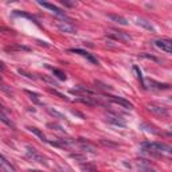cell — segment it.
Masks as SVG:
<instances>
[{"mask_svg": "<svg viewBox=\"0 0 172 172\" xmlns=\"http://www.w3.org/2000/svg\"><path fill=\"white\" fill-rule=\"evenodd\" d=\"M155 44H156V47H159L163 51L172 52V42L170 39H157L156 42H155Z\"/></svg>", "mask_w": 172, "mask_h": 172, "instance_id": "obj_8", "label": "cell"}, {"mask_svg": "<svg viewBox=\"0 0 172 172\" xmlns=\"http://www.w3.org/2000/svg\"><path fill=\"white\" fill-rule=\"evenodd\" d=\"M108 18L110 20H113L114 23H117V24H121V26H128V20H126L124 16H121V15H116V14H109L108 15Z\"/></svg>", "mask_w": 172, "mask_h": 172, "instance_id": "obj_13", "label": "cell"}, {"mask_svg": "<svg viewBox=\"0 0 172 172\" xmlns=\"http://www.w3.org/2000/svg\"><path fill=\"white\" fill-rule=\"evenodd\" d=\"M75 101L77 102H82V104H85V105H90V106H93V105H101L100 101L94 100V98L90 97V96H79L78 98H75Z\"/></svg>", "mask_w": 172, "mask_h": 172, "instance_id": "obj_10", "label": "cell"}, {"mask_svg": "<svg viewBox=\"0 0 172 172\" xmlns=\"http://www.w3.org/2000/svg\"><path fill=\"white\" fill-rule=\"evenodd\" d=\"M143 148L145 151H148L149 153L152 155H157V156H161V155H167V156H171V147L164 144V143H144L143 144Z\"/></svg>", "mask_w": 172, "mask_h": 172, "instance_id": "obj_1", "label": "cell"}, {"mask_svg": "<svg viewBox=\"0 0 172 172\" xmlns=\"http://www.w3.org/2000/svg\"><path fill=\"white\" fill-rule=\"evenodd\" d=\"M65 6H67V7H73V6H75V3H69V2H66V0H63L62 2Z\"/></svg>", "mask_w": 172, "mask_h": 172, "instance_id": "obj_33", "label": "cell"}, {"mask_svg": "<svg viewBox=\"0 0 172 172\" xmlns=\"http://www.w3.org/2000/svg\"><path fill=\"white\" fill-rule=\"evenodd\" d=\"M50 93H52V94H55V96H58L59 98H62V100H67L66 97H65V94H62V93H59V92H57V90H54V89H50Z\"/></svg>", "mask_w": 172, "mask_h": 172, "instance_id": "obj_28", "label": "cell"}, {"mask_svg": "<svg viewBox=\"0 0 172 172\" xmlns=\"http://www.w3.org/2000/svg\"><path fill=\"white\" fill-rule=\"evenodd\" d=\"M149 88H151V89L161 90V89H168L170 85H167V84H159V82H155V81L151 79V81H149Z\"/></svg>", "mask_w": 172, "mask_h": 172, "instance_id": "obj_16", "label": "cell"}, {"mask_svg": "<svg viewBox=\"0 0 172 172\" xmlns=\"http://www.w3.org/2000/svg\"><path fill=\"white\" fill-rule=\"evenodd\" d=\"M109 100L112 101V102H114V104H117V105H120V106H122L124 109H133V105L130 104L129 101H126V100H124V98H121V97H116V96H109Z\"/></svg>", "mask_w": 172, "mask_h": 172, "instance_id": "obj_9", "label": "cell"}, {"mask_svg": "<svg viewBox=\"0 0 172 172\" xmlns=\"http://www.w3.org/2000/svg\"><path fill=\"white\" fill-rule=\"evenodd\" d=\"M0 110H2V106H0Z\"/></svg>", "mask_w": 172, "mask_h": 172, "instance_id": "obj_36", "label": "cell"}, {"mask_svg": "<svg viewBox=\"0 0 172 172\" xmlns=\"http://www.w3.org/2000/svg\"><path fill=\"white\" fill-rule=\"evenodd\" d=\"M133 70H134V73H136V77H137V79L141 82V86L143 88H145V81H144V77H143V73H141V70L138 69L137 66H134L133 67Z\"/></svg>", "mask_w": 172, "mask_h": 172, "instance_id": "obj_19", "label": "cell"}, {"mask_svg": "<svg viewBox=\"0 0 172 172\" xmlns=\"http://www.w3.org/2000/svg\"><path fill=\"white\" fill-rule=\"evenodd\" d=\"M47 126L48 128H51V129H55V130H58V132H62V133H65V129L62 128L61 125H58V124H52V122H50V124H47Z\"/></svg>", "mask_w": 172, "mask_h": 172, "instance_id": "obj_24", "label": "cell"}, {"mask_svg": "<svg viewBox=\"0 0 172 172\" xmlns=\"http://www.w3.org/2000/svg\"><path fill=\"white\" fill-rule=\"evenodd\" d=\"M19 73L22 75H24V77H27V78H30V79H35V77L34 75H31V74H28V73H26L24 70H19Z\"/></svg>", "mask_w": 172, "mask_h": 172, "instance_id": "obj_31", "label": "cell"}, {"mask_svg": "<svg viewBox=\"0 0 172 172\" xmlns=\"http://www.w3.org/2000/svg\"><path fill=\"white\" fill-rule=\"evenodd\" d=\"M109 36H112L117 42H130L132 40L129 34H126L124 31H118V30H109Z\"/></svg>", "mask_w": 172, "mask_h": 172, "instance_id": "obj_3", "label": "cell"}, {"mask_svg": "<svg viewBox=\"0 0 172 172\" xmlns=\"http://www.w3.org/2000/svg\"><path fill=\"white\" fill-rule=\"evenodd\" d=\"M116 43H118V42H117V40H114V39H110V38H108V39H106V44H108V46L116 47V46H117Z\"/></svg>", "mask_w": 172, "mask_h": 172, "instance_id": "obj_29", "label": "cell"}, {"mask_svg": "<svg viewBox=\"0 0 172 172\" xmlns=\"http://www.w3.org/2000/svg\"><path fill=\"white\" fill-rule=\"evenodd\" d=\"M79 148L82 149V151H86V152H90V153H96V147L94 145H92L90 143H88V141H85V140H82L81 138L79 140Z\"/></svg>", "mask_w": 172, "mask_h": 172, "instance_id": "obj_14", "label": "cell"}, {"mask_svg": "<svg viewBox=\"0 0 172 172\" xmlns=\"http://www.w3.org/2000/svg\"><path fill=\"white\" fill-rule=\"evenodd\" d=\"M63 20H57V28L61 31V32H63V34H75L77 30H75V27L73 26V23H71V19H69L67 16L66 18H62Z\"/></svg>", "mask_w": 172, "mask_h": 172, "instance_id": "obj_2", "label": "cell"}, {"mask_svg": "<svg viewBox=\"0 0 172 172\" xmlns=\"http://www.w3.org/2000/svg\"><path fill=\"white\" fill-rule=\"evenodd\" d=\"M70 157L75 159V160H79V161H84V160H85V157H84V156H81V155H75V153H71V155H70Z\"/></svg>", "mask_w": 172, "mask_h": 172, "instance_id": "obj_30", "label": "cell"}, {"mask_svg": "<svg viewBox=\"0 0 172 172\" xmlns=\"http://www.w3.org/2000/svg\"><path fill=\"white\" fill-rule=\"evenodd\" d=\"M26 94L35 102V104H42V101H40V98H39V96L36 93H32V92H30V90H26Z\"/></svg>", "mask_w": 172, "mask_h": 172, "instance_id": "obj_20", "label": "cell"}, {"mask_svg": "<svg viewBox=\"0 0 172 172\" xmlns=\"http://www.w3.org/2000/svg\"><path fill=\"white\" fill-rule=\"evenodd\" d=\"M101 144H102V145H106V147H117V144H113V143L106 141V140H102V141H101Z\"/></svg>", "mask_w": 172, "mask_h": 172, "instance_id": "obj_32", "label": "cell"}, {"mask_svg": "<svg viewBox=\"0 0 172 172\" xmlns=\"http://www.w3.org/2000/svg\"><path fill=\"white\" fill-rule=\"evenodd\" d=\"M28 130H30V132H32V133H34L35 134V136H38L39 138H40V140H42V141H48L47 140V138H46V136H44V134H43V132H40V130L38 129V128H34V126H30V128H28Z\"/></svg>", "mask_w": 172, "mask_h": 172, "instance_id": "obj_17", "label": "cell"}, {"mask_svg": "<svg viewBox=\"0 0 172 172\" xmlns=\"http://www.w3.org/2000/svg\"><path fill=\"white\" fill-rule=\"evenodd\" d=\"M0 90H3L6 94H8V96H14V92H12V89L11 88H8V86L6 84H3V82H0Z\"/></svg>", "mask_w": 172, "mask_h": 172, "instance_id": "obj_23", "label": "cell"}, {"mask_svg": "<svg viewBox=\"0 0 172 172\" xmlns=\"http://www.w3.org/2000/svg\"><path fill=\"white\" fill-rule=\"evenodd\" d=\"M31 172H43V171H39V170H32Z\"/></svg>", "mask_w": 172, "mask_h": 172, "instance_id": "obj_35", "label": "cell"}, {"mask_svg": "<svg viewBox=\"0 0 172 172\" xmlns=\"http://www.w3.org/2000/svg\"><path fill=\"white\" fill-rule=\"evenodd\" d=\"M39 6H42V7H44V8H47V10H50L51 12H54L55 15H58V16H61V18H66V14L61 10V8H58L57 6H54V4H51V3H46V2H39L38 3Z\"/></svg>", "mask_w": 172, "mask_h": 172, "instance_id": "obj_7", "label": "cell"}, {"mask_svg": "<svg viewBox=\"0 0 172 172\" xmlns=\"http://www.w3.org/2000/svg\"><path fill=\"white\" fill-rule=\"evenodd\" d=\"M42 79L44 81V82H47V84H50V85H52V86H58V84L55 82L52 78H50V77H42Z\"/></svg>", "mask_w": 172, "mask_h": 172, "instance_id": "obj_26", "label": "cell"}, {"mask_svg": "<svg viewBox=\"0 0 172 172\" xmlns=\"http://www.w3.org/2000/svg\"><path fill=\"white\" fill-rule=\"evenodd\" d=\"M4 70H6V66H4L3 62L0 61V71H4Z\"/></svg>", "mask_w": 172, "mask_h": 172, "instance_id": "obj_34", "label": "cell"}, {"mask_svg": "<svg viewBox=\"0 0 172 172\" xmlns=\"http://www.w3.org/2000/svg\"><path fill=\"white\" fill-rule=\"evenodd\" d=\"M147 109H148L151 113L156 114V116H161V117L168 116V110H167V108H164V106H161V105L149 104V105H147Z\"/></svg>", "mask_w": 172, "mask_h": 172, "instance_id": "obj_5", "label": "cell"}, {"mask_svg": "<svg viewBox=\"0 0 172 172\" xmlns=\"http://www.w3.org/2000/svg\"><path fill=\"white\" fill-rule=\"evenodd\" d=\"M70 52H75V54H79V55H84V57H86L89 54V52H86L84 50H79V48H70Z\"/></svg>", "mask_w": 172, "mask_h": 172, "instance_id": "obj_25", "label": "cell"}, {"mask_svg": "<svg viewBox=\"0 0 172 172\" xmlns=\"http://www.w3.org/2000/svg\"><path fill=\"white\" fill-rule=\"evenodd\" d=\"M134 164H136V170L138 172H156V170L147 160H144V159H140V160L134 161Z\"/></svg>", "mask_w": 172, "mask_h": 172, "instance_id": "obj_6", "label": "cell"}, {"mask_svg": "<svg viewBox=\"0 0 172 172\" xmlns=\"http://www.w3.org/2000/svg\"><path fill=\"white\" fill-rule=\"evenodd\" d=\"M96 85H100L98 86V88H101V89H104V90H112V88H110V86H108V85H105V84H101L100 81H96V82H94Z\"/></svg>", "mask_w": 172, "mask_h": 172, "instance_id": "obj_27", "label": "cell"}, {"mask_svg": "<svg viewBox=\"0 0 172 172\" xmlns=\"http://www.w3.org/2000/svg\"><path fill=\"white\" fill-rule=\"evenodd\" d=\"M26 155L28 159H31L32 161H36V163H40V164H46V159H44L42 155L38 153L34 148L31 147H27V151H26Z\"/></svg>", "mask_w": 172, "mask_h": 172, "instance_id": "obj_4", "label": "cell"}, {"mask_svg": "<svg viewBox=\"0 0 172 172\" xmlns=\"http://www.w3.org/2000/svg\"><path fill=\"white\" fill-rule=\"evenodd\" d=\"M136 23L138 24V26H141L143 28H145V30L155 32V27H153V24L151 23L148 19H144V18H137V19H136Z\"/></svg>", "mask_w": 172, "mask_h": 172, "instance_id": "obj_12", "label": "cell"}, {"mask_svg": "<svg viewBox=\"0 0 172 172\" xmlns=\"http://www.w3.org/2000/svg\"><path fill=\"white\" fill-rule=\"evenodd\" d=\"M106 121L117 126H125V121L120 116H116V114H108L106 116Z\"/></svg>", "mask_w": 172, "mask_h": 172, "instance_id": "obj_11", "label": "cell"}, {"mask_svg": "<svg viewBox=\"0 0 172 172\" xmlns=\"http://www.w3.org/2000/svg\"><path fill=\"white\" fill-rule=\"evenodd\" d=\"M47 112L50 113L52 117H55V118H61V120H66L65 114H62L61 112H58V110H55V109H52V108H47Z\"/></svg>", "mask_w": 172, "mask_h": 172, "instance_id": "obj_18", "label": "cell"}, {"mask_svg": "<svg viewBox=\"0 0 172 172\" xmlns=\"http://www.w3.org/2000/svg\"><path fill=\"white\" fill-rule=\"evenodd\" d=\"M0 121L4 122V124L8 125V126H14V124H12V121H11L10 118H8V117L6 116V114H4V113L2 112V110H0Z\"/></svg>", "mask_w": 172, "mask_h": 172, "instance_id": "obj_22", "label": "cell"}, {"mask_svg": "<svg viewBox=\"0 0 172 172\" xmlns=\"http://www.w3.org/2000/svg\"><path fill=\"white\" fill-rule=\"evenodd\" d=\"M52 74H54L57 78L58 79H61V81H66V74H65L63 71H61V70H58V69H52Z\"/></svg>", "mask_w": 172, "mask_h": 172, "instance_id": "obj_21", "label": "cell"}, {"mask_svg": "<svg viewBox=\"0 0 172 172\" xmlns=\"http://www.w3.org/2000/svg\"><path fill=\"white\" fill-rule=\"evenodd\" d=\"M0 168H3L4 171H7V172H18L14 167L10 164V163L7 161V159L4 156H2V155H0Z\"/></svg>", "mask_w": 172, "mask_h": 172, "instance_id": "obj_15", "label": "cell"}]
</instances>
